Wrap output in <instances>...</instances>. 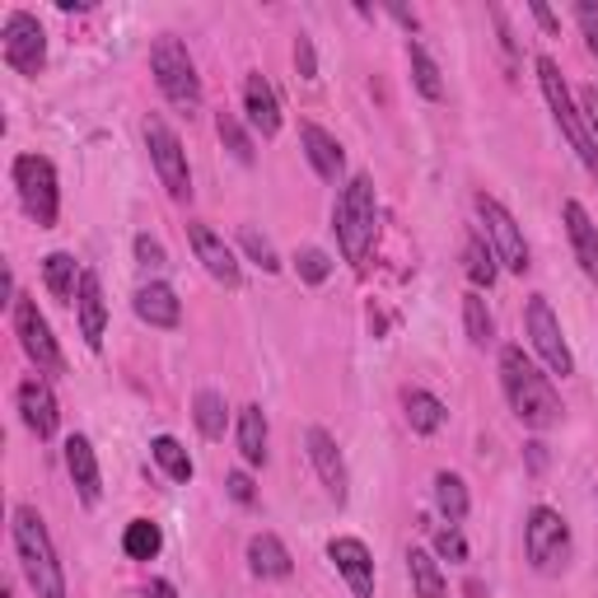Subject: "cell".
<instances>
[{"label": "cell", "instance_id": "603a6c76", "mask_svg": "<svg viewBox=\"0 0 598 598\" xmlns=\"http://www.w3.org/2000/svg\"><path fill=\"white\" fill-rule=\"evenodd\" d=\"M249 570L257 575V580H285V575L295 570L291 551H285V543L276 534H257L249 543Z\"/></svg>", "mask_w": 598, "mask_h": 598}, {"label": "cell", "instance_id": "1f68e13d", "mask_svg": "<svg viewBox=\"0 0 598 598\" xmlns=\"http://www.w3.org/2000/svg\"><path fill=\"white\" fill-rule=\"evenodd\" d=\"M463 262H468V276H473L477 291H491L496 276H500V267H496V249H491V243H486L482 234H468V249H463Z\"/></svg>", "mask_w": 598, "mask_h": 598}, {"label": "cell", "instance_id": "e575fe53", "mask_svg": "<svg viewBox=\"0 0 598 598\" xmlns=\"http://www.w3.org/2000/svg\"><path fill=\"white\" fill-rule=\"evenodd\" d=\"M215 131H220V141H225V150L234 154L239 164H253V160H257V150H253V136H249V126H243L234 113H220V118H215Z\"/></svg>", "mask_w": 598, "mask_h": 598}, {"label": "cell", "instance_id": "4dcf8cb0", "mask_svg": "<svg viewBox=\"0 0 598 598\" xmlns=\"http://www.w3.org/2000/svg\"><path fill=\"white\" fill-rule=\"evenodd\" d=\"M122 551L131 561H154L164 551V534H160V524H150V519H131L126 524V534H122Z\"/></svg>", "mask_w": 598, "mask_h": 598}, {"label": "cell", "instance_id": "681fc988", "mask_svg": "<svg viewBox=\"0 0 598 598\" xmlns=\"http://www.w3.org/2000/svg\"><path fill=\"white\" fill-rule=\"evenodd\" d=\"M0 598H10V589H0Z\"/></svg>", "mask_w": 598, "mask_h": 598}, {"label": "cell", "instance_id": "d6986e66", "mask_svg": "<svg viewBox=\"0 0 598 598\" xmlns=\"http://www.w3.org/2000/svg\"><path fill=\"white\" fill-rule=\"evenodd\" d=\"M75 318H80V337L90 351L103 346V327H108V304H103V285L94 272L80 276V295H75Z\"/></svg>", "mask_w": 598, "mask_h": 598}, {"label": "cell", "instance_id": "f6af8a7d", "mask_svg": "<svg viewBox=\"0 0 598 598\" xmlns=\"http://www.w3.org/2000/svg\"><path fill=\"white\" fill-rule=\"evenodd\" d=\"M141 598H179V594H173V585H169V580H150V585L141 589Z\"/></svg>", "mask_w": 598, "mask_h": 598}, {"label": "cell", "instance_id": "7bdbcfd3", "mask_svg": "<svg viewBox=\"0 0 598 598\" xmlns=\"http://www.w3.org/2000/svg\"><path fill=\"white\" fill-rule=\"evenodd\" d=\"M580 113H585L589 131H594V136H598V84H589V90L580 94Z\"/></svg>", "mask_w": 598, "mask_h": 598}, {"label": "cell", "instance_id": "7402d4cb", "mask_svg": "<svg viewBox=\"0 0 598 598\" xmlns=\"http://www.w3.org/2000/svg\"><path fill=\"white\" fill-rule=\"evenodd\" d=\"M300 141H304V154H308V164H314L318 179H327V183L337 179L342 164H346L337 136H332V131H323L318 122H304V126H300Z\"/></svg>", "mask_w": 598, "mask_h": 598}, {"label": "cell", "instance_id": "c3c4849f", "mask_svg": "<svg viewBox=\"0 0 598 598\" xmlns=\"http://www.w3.org/2000/svg\"><path fill=\"white\" fill-rule=\"evenodd\" d=\"M468 594H473V598H486V589H482L477 580H468Z\"/></svg>", "mask_w": 598, "mask_h": 598}, {"label": "cell", "instance_id": "f1b7e54d", "mask_svg": "<svg viewBox=\"0 0 598 598\" xmlns=\"http://www.w3.org/2000/svg\"><path fill=\"white\" fill-rule=\"evenodd\" d=\"M403 403H407V420H412L416 435H435L439 426H445V416H449L445 403H439L435 393H426V388H407Z\"/></svg>", "mask_w": 598, "mask_h": 598}, {"label": "cell", "instance_id": "74e56055", "mask_svg": "<svg viewBox=\"0 0 598 598\" xmlns=\"http://www.w3.org/2000/svg\"><path fill=\"white\" fill-rule=\"evenodd\" d=\"M435 551L445 561H468V543H463V534H458V524H449V528H435Z\"/></svg>", "mask_w": 598, "mask_h": 598}, {"label": "cell", "instance_id": "d4e9b609", "mask_svg": "<svg viewBox=\"0 0 598 598\" xmlns=\"http://www.w3.org/2000/svg\"><path fill=\"white\" fill-rule=\"evenodd\" d=\"M80 276L84 272L75 267L71 253H48V257H42V281H48L52 300H61V304H71L80 295Z\"/></svg>", "mask_w": 598, "mask_h": 598}, {"label": "cell", "instance_id": "2e32d148", "mask_svg": "<svg viewBox=\"0 0 598 598\" xmlns=\"http://www.w3.org/2000/svg\"><path fill=\"white\" fill-rule=\"evenodd\" d=\"M19 416H24V426L38 435V439H52L57 426H61V412H57V393L48 379H24L19 384Z\"/></svg>", "mask_w": 598, "mask_h": 598}, {"label": "cell", "instance_id": "30bf717a", "mask_svg": "<svg viewBox=\"0 0 598 598\" xmlns=\"http://www.w3.org/2000/svg\"><path fill=\"white\" fill-rule=\"evenodd\" d=\"M477 215H482V225H486V239H491V249H496V257H500V267L505 272H515V276H524L534 262H528V243H524V230L515 225V215H509L496 196H477Z\"/></svg>", "mask_w": 598, "mask_h": 598}, {"label": "cell", "instance_id": "ab89813d", "mask_svg": "<svg viewBox=\"0 0 598 598\" xmlns=\"http://www.w3.org/2000/svg\"><path fill=\"white\" fill-rule=\"evenodd\" d=\"M136 262H141V267H150V272H164V267H169L164 243L150 239V234H136Z\"/></svg>", "mask_w": 598, "mask_h": 598}, {"label": "cell", "instance_id": "9c48e42d", "mask_svg": "<svg viewBox=\"0 0 598 598\" xmlns=\"http://www.w3.org/2000/svg\"><path fill=\"white\" fill-rule=\"evenodd\" d=\"M10 304H14V337H19V346H24V356H29L42 374H65L61 346H57V337H52L48 318L38 314V304H33L29 295H14Z\"/></svg>", "mask_w": 598, "mask_h": 598}, {"label": "cell", "instance_id": "b9f144b4", "mask_svg": "<svg viewBox=\"0 0 598 598\" xmlns=\"http://www.w3.org/2000/svg\"><path fill=\"white\" fill-rule=\"evenodd\" d=\"M225 491H230V500H234V505H253V500H257L253 477H249V473H230V477H225Z\"/></svg>", "mask_w": 598, "mask_h": 598}, {"label": "cell", "instance_id": "3957f363", "mask_svg": "<svg viewBox=\"0 0 598 598\" xmlns=\"http://www.w3.org/2000/svg\"><path fill=\"white\" fill-rule=\"evenodd\" d=\"M332 230H337L342 243V257L346 262H361L374 249V234H379V196H374V179L369 173H356L342 196H337V211H332Z\"/></svg>", "mask_w": 598, "mask_h": 598}, {"label": "cell", "instance_id": "5b68a950", "mask_svg": "<svg viewBox=\"0 0 598 598\" xmlns=\"http://www.w3.org/2000/svg\"><path fill=\"white\" fill-rule=\"evenodd\" d=\"M150 71H154V84H160V94L179 108V113H202V75H196V61L192 52L183 48L173 33L154 38L150 48Z\"/></svg>", "mask_w": 598, "mask_h": 598}, {"label": "cell", "instance_id": "ffe728a7", "mask_svg": "<svg viewBox=\"0 0 598 598\" xmlns=\"http://www.w3.org/2000/svg\"><path fill=\"white\" fill-rule=\"evenodd\" d=\"M561 220H566V234H570L575 262H580L585 276L598 285V225L589 220V211H585L580 202H566V206H561Z\"/></svg>", "mask_w": 598, "mask_h": 598}, {"label": "cell", "instance_id": "d590c367", "mask_svg": "<svg viewBox=\"0 0 598 598\" xmlns=\"http://www.w3.org/2000/svg\"><path fill=\"white\" fill-rule=\"evenodd\" d=\"M239 243H243V253H249L262 272H281V257H276V249H272V239H267V234L239 230Z\"/></svg>", "mask_w": 598, "mask_h": 598}, {"label": "cell", "instance_id": "60d3db41", "mask_svg": "<svg viewBox=\"0 0 598 598\" xmlns=\"http://www.w3.org/2000/svg\"><path fill=\"white\" fill-rule=\"evenodd\" d=\"M295 71L300 80H318V52H314V38H295Z\"/></svg>", "mask_w": 598, "mask_h": 598}, {"label": "cell", "instance_id": "d6a6232c", "mask_svg": "<svg viewBox=\"0 0 598 598\" xmlns=\"http://www.w3.org/2000/svg\"><path fill=\"white\" fill-rule=\"evenodd\" d=\"M463 327H468V342L473 346H486L496 337V323H491V308H486V300H482V291H473V295H463Z\"/></svg>", "mask_w": 598, "mask_h": 598}, {"label": "cell", "instance_id": "836d02e7", "mask_svg": "<svg viewBox=\"0 0 598 598\" xmlns=\"http://www.w3.org/2000/svg\"><path fill=\"white\" fill-rule=\"evenodd\" d=\"M150 454H154V463H160V468H164L173 482H192V458H187V449H183L173 435H160V439H154Z\"/></svg>", "mask_w": 598, "mask_h": 598}, {"label": "cell", "instance_id": "52a82bcc", "mask_svg": "<svg viewBox=\"0 0 598 598\" xmlns=\"http://www.w3.org/2000/svg\"><path fill=\"white\" fill-rule=\"evenodd\" d=\"M145 141H150L154 173H160V183L169 187V196L173 202H192V169H187V150L179 141V131H173L164 118H150L145 122Z\"/></svg>", "mask_w": 598, "mask_h": 598}, {"label": "cell", "instance_id": "8fae6325", "mask_svg": "<svg viewBox=\"0 0 598 598\" xmlns=\"http://www.w3.org/2000/svg\"><path fill=\"white\" fill-rule=\"evenodd\" d=\"M528 342H534V351L543 356V365L551 369V374H575V356H570V346H566V332H561V318L551 314V304L543 300V295H534L528 300Z\"/></svg>", "mask_w": 598, "mask_h": 598}, {"label": "cell", "instance_id": "7a4b0ae2", "mask_svg": "<svg viewBox=\"0 0 598 598\" xmlns=\"http://www.w3.org/2000/svg\"><path fill=\"white\" fill-rule=\"evenodd\" d=\"M14 551H19V566H24V580L38 598H65V570L57 561V547L48 538V524L33 505H14Z\"/></svg>", "mask_w": 598, "mask_h": 598}, {"label": "cell", "instance_id": "e0dca14e", "mask_svg": "<svg viewBox=\"0 0 598 598\" xmlns=\"http://www.w3.org/2000/svg\"><path fill=\"white\" fill-rule=\"evenodd\" d=\"M243 113H249V126L257 131V136L272 141L281 131V99H276L267 75H249V80H243Z\"/></svg>", "mask_w": 598, "mask_h": 598}, {"label": "cell", "instance_id": "4316f807", "mask_svg": "<svg viewBox=\"0 0 598 598\" xmlns=\"http://www.w3.org/2000/svg\"><path fill=\"white\" fill-rule=\"evenodd\" d=\"M407 575H412V589H416V598H445V570H439V561L430 557V551H420V547H412L407 551Z\"/></svg>", "mask_w": 598, "mask_h": 598}, {"label": "cell", "instance_id": "44dd1931", "mask_svg": "<svg viewBox=\"0 0 598 598\" xmlns=\"http://www.w3.org/2000/svg\"><path fill=\"white\" fill-rule=\"evenodd\" d=\"M136 318L141 323H150V327H179L183 323V304H179V295H173V285H164V281H150V285H141L136 291Z\"/></svg>", "mask_w": 598, "mask_h": 598}, {"label": "cell", "instance_id": "484cf974", "mask_svg": "<svg viewBox=\"0 0 598 598\" xmlns=\"http://www.w3.org/2000/svg\"><path fill=\"white\" fill-rule=\"evenodd\" d=\"M407 65H412V84L420 90V99H430V103H439V99H445V75H439L435 57H430L426 48H420L416 38L407 42Z\"/></svg>", "mask_w": 598, "mask_h": 598}, {"label": "cell", "instance_id": "8992f818", "mask_svg": "<svg viewBox=\"0 0 598 598\" xmlns=\"http://www.w3.org/2000/svg\"><path fill=\"white\" fill-rule=\"evenodd\" d=\"M14 187H19L24 211L33 215V225L52 230L57 215H61V187H57L52 160H42V154H19V160H14Z\"/></svg>", "mask_w": 598, "mask_h": 598}, {"label": "cell", "instance_id": "7dc6e473", "mask_svg": "<svg viewBox=\"0 0 598 598\" xmlns=\"http://www.w3.org/2000/svg\"><path fill=\"white\" fill-rule=\"evenodd\" d=\"M528 468H534V473H543V468H547V454H543V445H528Z\"/></svg>", "mask_w": 598, "mask_h": 598}, {"label": "cell", "instance_id": "9a60e30c", "mask_svg": "<svg viewBox=\"0 0 598 598\" xmlns=\"http://www.w3.org/2000/svg\"><path fill=\"white\" fill-rule=\"evenodd\" d=\"M327 557H332V566L342 570V580L351 585V594L374 598V557H369V547L361 538H332Z\"/></svg>", "mask_w": 598, "mask_h": 598}, {"label": "cell", "instance_id": "83f0119b", "mask_svg": "<svg viewBox=\"0 0 598 598\" xmlns=\"http://www.w3.org/2000/svg\"><path fill=\"white\" fill-rule=\"evenodd\" d=\"M192 420H196V430H202L206 439H225V426H230L225 393H215V388H202V393H196V403H192Z\"/></svg>", "mask_w": 598, "mask_h": 598}, {"label": "cell", "instance_id": "ba28073f", "mask_svg": "<svg viewBox=\"0 0 598 598\" xmlns=\"http://www.w3.org/2000/svg\"><path fill=\"white\" fill-rule=\"evenodd\" d=\"M524 551H528V561H534V570H543V575H551V570L566 561V551H570V528H566V519H561L551 505H534V509H528Z\"/></svg>", "mask_w": 598, "mask_h": 598}, {"label": "cell", "instance_id": "4fadbf2b", "mask_svg": "<svg viewBox=\"0 0 598 598\" xmlns=\"http://www.w3.org/2000/svg\"><path fill=\"white\" fill-rule=\"evenodd\" d=\"M187 243H192V253H196V262L206 267L211 281H220V285H230V291H239L243 272H239V257H234V249H230L225 239H220L215 230H206V225H187Z\"/></svg>", "mask_w": 598, "mask_h": 598}, {"label": "cell", "instance_id": "bcb514c9", "mask_svg": "<svg viewBox=\"0 0 598 598\" xmlns=\"http://www.w3.org/2000/svg\"><path fill=\"white\" fill-rule=\"evenodd\" d=\"M388 14H393V19H397V24H403L407 33H416V14H412V10H403V6H388Z\"/></svg>", "mask_w": 598, "mask_h": 598}, {"label": "cell", "instance_id": "f546056e", "mask_svg": "<svg viewBox=\"0 0 598 598\" xmlns=\"http://www.w3.org/2000/svg\"><path fill=\"white\" fill-rule=\"evenodd\" d=\"M435 509H439V515H445L449 524L468 519L473 500H468V486H463L458 473H435Z\"/></svg>", "mask_w": 598, "mask_h": 598}, {"label": "cell", "instance_id": "ac0fdd59", "mask_svg": "<svg viewBox=\"0 0 598 598\" xmlns=\"http://www.w3.org/2000/svg\"><path fill=\"white\" fill-rule=\"evenodd\" d=\"M65 473H71L75 491L84 505H99L103 496V477H99V458H94V445L84 435H71L65 439Z\"/></svg>", "mask_w": 598, "mask_h": 598}, {"label": "cell", "instance_id": "ee69618b", "mask_svg": "<svg viewBox=\"0 0 598 598\" xmlns=\"http://www.w3.org/2000/svg\"><path fill=\"white\" fill-rule=\"evenodd\" d=\"M528 14H534V19H538V24H543V33H551V38H557V33H561V24H557V14H551V10L543 6V0H534V6H528Z\"/></svg>", "mask_w": 598, "mask_h": 598}, {"label": "cell", "instance_id": "8d00e7d4", "mask_svg": "<svg viewBox=\"0 0 598 598\" xmlns=\"http://www.w3.org/2000/svg\"><path fill=\"white\" fill-rule=\"evenodd\" d=\"M295 272L304 285H323L332 276V257L323 249H304V253H295Z\"/></svg>", "mask_w": 598, "mask_h": 598}, {"label": "cell", "instance_id": "f35d334b", "mask_svg": "<svg viewBox=\"0 0 598 598\" xmlns=\"http://www.w3.org/2000/svg\"><path fill=\"white\" fill-rule=\"evenodd\" d=\"M575 24H580V33H585L589 57L598 61V6L594 0H580V6H575Z\"/></svg>", "mask_w": 598, "mask_h": 598}, {"label": "cell", "instance_id": "5bb4252c", "mask_svg": "<svg viewBox=\"0 0 598 598\" xmlns=\"http://www.w3.org/2000/svg\"><path fill=\"white\" fill-rule=\"evenodd\" d=\"M304 449H308V463H314L318 482L327 486V496L337 505H346V458L337 449V439H332L323 426H308L304 430Z\"/></svg>", "mask_w": 598, "mask_h": 598}, {"label": "cell", "instance_id": "7c38bea8", "mask_svg": "<svg viewBox=\"0 0 598 598\" xmlns=\"http://www.w3.org/2000/svg\"><path fill=\"white\" fill-rule=\"evenodd\" d=\"M0 38H6V65H10V71L38 75L42 65H48V33H42L38 14L14 10L6 19V33H0Z\"/></svg>", "mask_w": 598, "mask_h": 598}, {"label": "cell", "instance_id": "cb8c5ba5", "mask_svg": "<svg viewBox=\"0 0 598 598\" xmlns=\"http://www.w3.org/2000/svg\"><path fill=\"white\" fill-rule=\"evenodd\" d=\"M267 412H262L257 403H249L239 412V454H243V463L249 468H262L267 463Z\"/></svg>", "mask_w": 598, "mask_h": 598}, {"label": "cell", "instance_id": "6da1fadb", "mask_svg": "<svg viewBox=\"0 0 598 598\" xmlns=\"http://www.w3.org/2000/svg\"><path fill=\"white\" fill-rule=\"evenodd\" d=\"M500 388L509 397V407L524 420L528 430H551L561 420V397L551 388L547 374L524 356V346H505L500 351Z\"/></svg>", "mask_w": 598, "mask_h": 598}, {"label": "cell", "instance_id": "277c9868", "mask_svg": "<svg viewBox=\"0 0 598 598\" xmlns=\"http://www.w3.org/2000/svg\"><path fill=\"white\" fill-rule=\"evenodd\" d=\"M538 80H543V94H547L551 118H557L561 136H566L570 150H575V160H580V164L589 169V179L598 183V136L589 131V122H585L580 108H575V99H570V90H566L561 65L551 61V57H538Z\"/></svg>", "mask_w": 598, "mask_h": 598}]
</instances>
